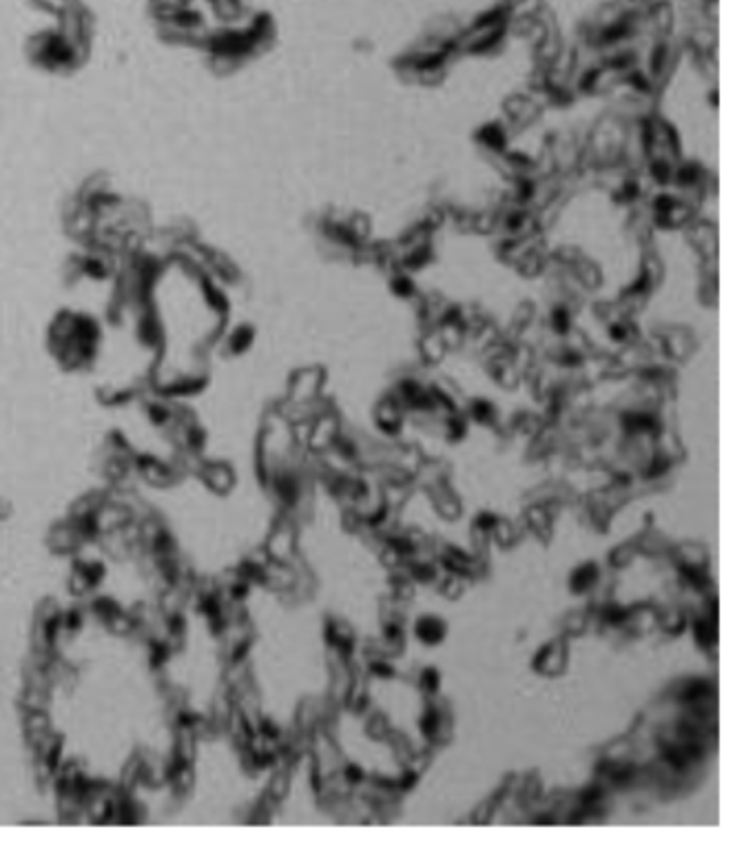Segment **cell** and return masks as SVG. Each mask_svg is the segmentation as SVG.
<instances>
[{
	"instance_id": "obj_1",
	"label": "cell",
	"mask_w": 755,
	"mask_h": 858,
	"mask_svg": "<svg viewBox=\"0 0 755 858\" xmlns=\"http://www.w3.org/2000/svg\"><path fill=\"white\" fill-rule=\"evenodd\" d=\"M428 623H430V630H426V628H416V632L423 637V641H439V637L443 634V628H441L439 619H428Z\"/></svg>"
}]
</instances>
